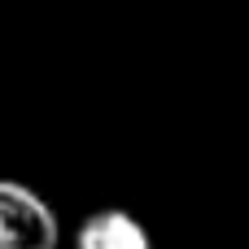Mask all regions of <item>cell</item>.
<instances>
[{
  "mask_svg": "<svg viewBox=\"0 0 249 249\" xmlns=\"http://www.w3.org/2000/svg\"><path fill=\"white\" fill-rule=\"evenodd\" d=\"M61 228L53 206L26 184L0 179V249H57Z\"/></svg>",
  "mask_w": 249,
  "mask_h": 249,
  "instance_id": "1",
  "label": "cell"
},
{
  "mask_svg": "<svg viewBox=\"0 0 249 249\" xmlns=\"http://www.w3.org/2000/svg\"><path fill=\"white\" fill-rule=\"evenodd\" d=\"M74 249H153L149 228L127 214V210H92L79 232H74Z\"/></svg>",
  "mask_w": 249,
  "mask_h": 249,
  "instance_id": "2",
  "label": "cell"
}]
</instances>
